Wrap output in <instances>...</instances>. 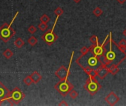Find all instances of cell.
I'll return each mask as SVG.
<instances>
[{
	"label": "cell",
	"instance_id": "3957f363",
	"mask_svg": "<svg viewBox=\"0 0 126 106\" xmlns=\"http://www.w3.org/2000/svg\"><path fill=\"white\" fill-rule=\"evenodd\" d=\"M74 85L68 79L60 80L54 85V88L60 94V95L64 97L66 96L69 94V92L74 89Z\"/></svg>",
	"mask_w": 126,
	"mask_h": 106
},
{
	"label": "cell",
	"instance_id": "9a60e30c",
	"mask_svg": "<svg viewBox=\"0 0 126 106\" xmlns=\"http://www.w3.org/2000/svg\"><path fill=\"white\" fill-rule=\"evenodd\" d=\"M108 69L109 73H110L112 75H116L119 72V66H116V65H114V64L110 65L109 66H108Z\"/></svg>",
	"mask_w": 126,
	"mask_h": 106
},
{
	"label": "cell",
	"instance_id": "603a6c76",
	"mask_svg": "<svg viewBox=\"0 0 126 106\" xmlns=\"http://www.w3.org/2000/svg\"><path fill=\"white\" fill-rule=\"evenodd\" d=\"M69 96H70V97L71 98H72L73 99H75L77 96H78V95H79V94H78V92L77 91H75V90H71L70 92H69Z\"/></svg>",
	"mask_w": 126,
	"mask_h": 106
},
{
	"label": "cell",
	"instance_id": "7402d4cb",
	"mask_svg": "<svg viewBox=\"0 0 126 106\" xmlns=\"http://www.w3.org/2000/svg\"><path fill=\"white\" fill-rule=\"evenodd\" d=\"M38 28L41 30V31H45L47 29V24L46 23H43L41 22L38 24Z\"/></svg>",
	"mask_w": 126,
	"mask_h": 106
},
{
	"label": "cell",
	"instance_id": "52a82bcc",
	"mask_svg": "<svg viewBox=\"0 0 126 106\" xmlns=\"http://www.w3.org/2000/svg\"><path fill=\"white\" fill-rule=\"evenodd\" d=\"M59 16H57L56 19V21L54 22V25L53 26L52 29L48 30L47 32H46L45 33H44L42 35V39L49 46L52 45L54 42H56V41L58 39V35L53 32V30L55 28V26L57 23V21H58V19H59Z\"/></svg>",
	"mask_w": 126,
	"mask_h": 106
},
{
	"label": "cell",
	"instance_id": "277c9868",
	"mask_svg": "<svg viewBox=\"0 0 126 106\" xmlns=\"http://www.w3.org/2000/svg\"><path fill=\"white\" fill-rule=\"evenodd\" d=\"M83 87L91 96H94L102 88V85H100L99 81L96 78H93L91 77L87 79Z\"/></svg>",
	"mask_w": 126,
	"mask_h": 106
},
{
	"label": "cell",
	"instance_id": "cb8c5ba5",
	"mask_svg": "<svg viewBox=\"0 0 126 106\" xmlns=\"http://www.w3.org/2000/svg\"><path fill=\"white\" fill-rule=\"evenodd\" d=\"M54 13L56 15V16H60L64 13V11H63L62 8H61L60 7H58L56 9L54 10Z\"/></svg>",
	"mask_w": 126,
	"mask_h": 106
},
{
	"label": "cell",
	"instance_id": "ffe728a7",
	"mask_svg": "<svg viewBox=\"0 0 126 106\" xmlns=\"http://www.w3.org/2000/svg\"><path fill=\"white\" fill-rule=\"evenodd\" d=\"M93 13H94V15L95 16L99 17V16H100L103 13V11L101 10V8H100L99 7H97V8H96L94 10Z\"/></svg>",
	"mask_w": 126,
	"mask_h": 106
},
{
	"label": "cell",
	"instance_id": "d6986e66",
	"mask_svg": "<svg viewBox=\"0 0 126 106\" xmlns=\"http://www.w3.org/2000/svg\"><path fill=\"white\" fill-rule=\"evenodd\" d=\"M23 83H24L26 85H28V86H29V85H31L32 83H33V80H32L31 75L25 77L24 78V80H23Z\"/></svg>",
	"mask_w": 126,
	"mask_h": 106
},
{
	"label": "cell",
	"instance_id": "4316f807",
	"mask_svg": "<svg viewBox=\"0 0 126 106\" xmlns=\"http://www.w3.org/2000/svg\"><path fill=\"white\" fill-rule=\"evenodd\" d=\"M28 32H29L31 34H33V33H35V32L37 31V28H36L35 26L31 25V26H30V27H28Z\"/></svg>",
	"mask_w": 126,
	"mask_h": 106
},
{
	"label": "cell",
	"instance_id": "5b68a950",
	"mask_svg": "<svg viewBox=\"0 0 126 106\" xmlns=\"http://www.w3.org/2000/svg\"><path fill=\"white\" fill-rule=\"evenodd\" d=\"M108 38H109V34L106 35V37L102 44H99V43L98 41L96 44H93L89 47L90 51L92 52L96 56H97L100 60L105 55V52L106 50V44H107Z\"/></svg>",
	"mask_w": 126,
	"mask_h": 106
},
{
	"label": "cell",
	"instance_id": "ba28073f",
	"mask_svg": "<svg viewBox=\"0 0 126 106\" xmlns=\"http://www.w3.org/2000/svg\"><path fill=\"white\" fill-rule=\"evenodd\" d=\"M25 94L19 88L16 87L14 88L13 91H9L7 97L13 102L14 105H16L19 102H20L25 98Z\"/></svg>",
	"mask_w": 126,
	"mask_h": 106
},
{
	"label": "cell",
	"instance_id": "7c38bea8",
	"mask_svg": "<svg viewBox=\"0 0 126 106\" xmlns=\"http://www.w3.org/2000/svg\"><path fill=\"white\" fill-rule=\"evenodd\" d=\"M82 69L91 77L96 78V77H98V72L95 69H93V68H91V67H85Z\"/></svg>",
	"mask_w": 126,
	"mask_h": 106
},
{
	"label": "cell",
	"instance_id": "8992f818",
	"mask_svg": "<svg viewBox=\"0 0 126 106\" xmlns=\"http://www.w3.org/2000/svg\"><path fill=\"white\" fill-rule=\"evenodd\" d=\"M14 34L15 31L9 24L6 23L0 27V38L5 43H7L14 35Z\"/></svg>",
	"mask_w": 126,
	"mask_h": 106
},
{
	"label": "cell",
	"instance_id": "9c48e42d",
	"mask_svg": "<svg viewBox=\"0 0 126 106\" xmlns=\"http://www.w3.org/2000/svg\"><path fill=\"white\" fill-rule=\"evenodd\" d=\"M74 55V52H72V55H71V61H70V63H69V66H68V68L65 67V66H61L54 72V74H55L60 80H64L68 79V76L70 75L71 64V61H72Z\"/></svg>",
	"mask_w": 126,
	"mask_h": 106
},
{
	"label": "cell",
	"instance_id": "1f68e13d",
	"mask_svg": "<svg viewBox=\"0 0 126 106\" xmlns=\"http://www.w3.org/2000/svg\"><path fill=\"white\" fill-rule=\"evenodd\" d=\"M122 34H123V35H125V37H126V29L123 31V32H122Z\"/></svg>",
	"mask_w": 126,
	"mask_h": 106
},
{
	"label": "cell",
	"instance_id": "f1b7e54d",
	"mask_svg": "<svg viewBox=\"0 0 126 106\" xmlns=\"http://www.w3.org/2000/svg\"><path fill=\"white\" fill-rule=\"evenodd\" d=\"M58 105H59V106H62V105L66 106V105H68V103L65 100H62V101H61Z\"/></svg>",
	"mask_w": 126,
	"mask_h": 106
},
{
	"label": "cell",
	"instance_id": "30bf717a",
	"mask_svg": "<svg viewBox=\"0 0 126 106\" xmlns=\"http://www.w3.org/2000/svg\"><path fill=\"white\" fill-rule=\"evenodd\" d=\"M120 98L118 96V95H116V94L113 91H110L105 97V102L109 105H115L119 101Z\"/></svg>",
	"mask_w": 126,
	"mask_h": 106
},
{
	"label": "cell",
	"instance_id": "f546056e",
	"mask_svg": "<svg viewBox=\"0 0 126 106\" xmlns=\"http://www.w3.org/2000/svg\"><path fill=\"white\" fill-rule=\"evenodd\" d=\"M116 1H117L119 4H123V3L125 2L126 0H116Z\"/></svg>",
	"mask_w": 126,
	"mask_h": 106
},
{
	"label": "cell",
	"instance_id": "4dcf8cb0",
	"mask_svg": "<svg viewBox=\"0 0 126 106\" xmlns=\"http://www.w3.org/2000/svg\"><path fill=\"white\" fill-rule=\"evenodd\" d=\"M73 1L75 2V3H79V2H80L82 0H73Z\"/></svg>",
	"mask_w": 126,
	"mask_h": 106
},
{
	"label": "cell",
	"instance_id": "6da1fadb",
	"mask_svg": "<svg viewBox=\"0 0 126 106\" xmlns=\"http://www.w3.org/2000/svg\"><path fill=\"white\" fill-rule=\"evenodd\" d=\"M126 59V51L122 49L112 38V32L109 33V38L106 44V50L101 61L106 66L114 64L119 66Z\"/></svg>",
	"mask_w": 126,
	"mask_h": 106
},
{
	"label": "cell",
	"instance_id": "d4e9b609",
	"mask_svg": "<svg viewBox=\"0 0 126 106\" xmlns=\"http://www.w3.org/2000/svg\"><path fill=\"white\" fill-rule=\"evenodd\" d=\"M119 46L122 49H124L125 51H126V40L125 39H124V38L121 39L120 41H119Z\"/></svg>",
	"mask_w": 126,
	"mask_h": 106
},
{
	"label": "cell",
	"instance_id": "83f0119b",
	"mask_svg": "<svg viewBox=\"0 0 126 106\" xmlns=\"http://www.w3.org/2000/svg\"><path fill=\"white\" fill-rule=\"evenodd\" d=\"M89 51H90V49L87 46H83L80 49V52L82 53V54H86V53H88Z\"/></svg>",
	"mask_w": 126,
	"mask_h": 106
},
{
	"label": "cell",
	"instance_id": "7a4b0ae2",
	"mask_svg": "<svg viewBox=\"0 0 126 106\" xmlns=\"http://www.w3.org/2000/svg\"><path fill=\"white\" fill-rule=\"evenodd\" d=\"M76 63L82 69L85 67H91L97 69L102 65H105L103 62L91 51L86 54H82L80 57L76 59Z\"/></svg>",
	"mask_w": 126,
	"mask_h": 106
},
{
	"label": "cell",
	"instance_id": "ac0fdd59",
	"mask_svg": "<svg viewBox=\"0 0 126 106\" xmlns=\"http://www.w3.org/2000/svg\"><path fill=\"white\" fill-rule=\"evenodd\" d=\"M28 43H29L31 46H34L37 43L38 40H37V38H36L35 36H31V38H28Z\"/></svg>",
	"mask_w": 126,
	"mask_h": 106
},
{
	"label": "cell",
	"instance_id": "5bb4252c",
	"mask_svg": "<svg viewBox=\"0 0 126 106\" xmlns=\"http://www.w3.org/2000/svg\"><path fill=\"white\" fill-rule=\"evenodd\" d=\"M31 78H32V80H33V83H35V84L38 83L42 80V75H41L38 72H36V71L33 72L31 74Z\"/></svg>",
	"mask_w": 126,
	"mask_h": 106
},
{
	"label": "cell",
	"instance_id": "44dd1931",
	"mask_svg": "<svg viewBox=\"0 0 126 106\" xmlns=\"http://www.w3.org/2000/svg\"><path fill=\"white\" fill-rule=\"evenodd\" d=\"M50 20V18L47 15V14H43L41 17H40V21L41 22H43V23H46L47 24V22Z\"/></svg>",
	"mask_w": 126,
	"mask_h": 106
},
{
	"label": "cell",
	"instance_id": "e0dca14e",
	"mask_svg": "<svg viewBox=\"0 0 126 106\" xmlns=\"http://www.w3.org/2000/svg\"><path fill=\"white\" fill-rule=\"evenodd\" d=\"M14 45L16 46V48L20 49V48H22V47L25 45V42H24V41H23L21 38H16V40L14 41Z\"/></svg>",
	"mask_w": 126,
	"mask_h": 106
},
{
	"label": "cell",
	"instance_id": "2e32d148",
	"mask_svg": "<svg viewBox=\"0 0 126 106\" xmlns=\"http://www.w3.org/2000/svg\"><path fill=\"white\" fill-rule=\"evenodd\" d=\"M2 55H3V56H4L5 58H6L7 59H10V58H11L13 57V55H14V52H12L11 49H5V52H3Z\"/></svg>",
	"mask_w": 126,
	"mask_h": 106
},
{
	"label": "cell",
	"instance_id": "484cf974",
	"mask_svg": "<svg viewBox=\"0 0 126 106\" xmlns=\"http://www.w3.org/2000/svg\"><path fill=\"white\" fill-rule=\"evenodd\" d=\"M90 41L93 43V44H96L98 41H99V39H98V37L96 35H92L91 36L90 38Z\"/></svg>",
	"mask_w": 126,
	"mask_h": 106
},
{
	"label": "cell",
	"instance_id": "4fadbf2b",
	"mask_svg": "<svg viewBox=\"0 0 126 106\" xmlns=\"http://www.w3.org/2000/svg\"><path fill=\"white\" fill-rule=\"evenodd\" d=\"M9 91H8V89L0 82V100L7 97Z\"/></svg>",
	"mask_w": 126,
	"mask_h": 106
},
{
	"label": "cell",
	"instance_id": "8fae6325",
	"mask_svg": "<svg viewBox=\"0 0 126 106\" xmlns=\"http://www.w3.org/2000/svg\"><path fill=\"white\" fill-rule=\"evenodd\" d=\"M96 70L98 72V77L101 80H104L106 77V76L109 74V71H108V66H106L105 65H102V66H100Z\"/></svg>",
	"mask_w": 126,
	"mask_h": 106
}]
</instances>
